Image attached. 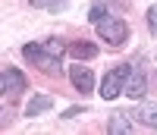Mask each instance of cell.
Masks as SVG:
<instances>
[{
	"instance_id": "cell-1",
	"label": "cell",
	"mask_w": 157,
	"mask_h": 135,
	"mask_svg": "<svg viewBox=\"0 0 157 135\" xmlns=\"http://www.w3.org/2000/svg\"><path fill=\"white\" fill-rule=\"evenodd\" d=\"M22 57L29 60L32 66H38L41 72H50V75H60V57H54L44 44H25L22 47Z\"/></svg>"
},
{
	"instance_id": "cell-2",
	"label": "cell",
	"mask_w": 157,
	"mask_h": 135,
	"mask_svg": "<svg viewBox=\"0 0 157 135\" xmlns=\"http://www.w3.org/2000/svg\"><path fill=\"white\" fill-rule=\"evenodd\" d=\"M129 72H132V66H126V63L116 66V69H110L107 75H104V82H101V98H104V101H113L116 94H123Z\"/></svg>"
},
{
	"instance_id": "cell-3",
	"label": "cell",
	"mask_w": 157,
	"mask_h": 135,
	"mask_svg": "<svg viewBox=\"0 0 157 135\" xmlns=\"http://www.w3.org/2000/svg\"><path fill=\"white\" fill-rule=\"evenodd\" d=\"M98 35H101L107 44L120 47L126 38H129V25H126L120 16H107V19H101V22H98Z\"/></svg>"
},
{
	"instance_id": "cell-4",
	"label": "cell",
	"mask_w": 157,
	"mask_h": 135,
	"mask_svg": "<svg viewBox=\"0 0 157 135\" xmlns=\"http://www.w3.org/2000/svg\"><path fill=\"white\" fill-rule=\"evenodd\" d=\"M148 91V79H145V69L141 66H132V72H129V79H126V88H123V94L126 98H141V94Z\"/></svg>"
},
{
	"instance_id": "cell-5",
	"label": "cell",
	"mask_w": 157,
	"mask_h": 135,
	"mask_svg": "<svg viewBox=\"0 0 157 135\" xmlns=\"http://www.w3.org/2000/svg\"><path fill=\"white\" fill-rule=\"evenodd\" d=\"M0 82H3V91H6V94H19V91L29 88V79H25L16 66H6L3 75H0Z\"/></svg>"
},
{
	"instance_id": "cell-6",
	"label": "cell",
	"mask_w": 157,
	"mask_h": 135,
	"mask_svg": "<svg viewBox=\"0 0 157 135\" xmlns=\"http://www.w3.org/2000/svg\"><path fill=\"white\" fill-rule=\"evenodd\" d=\"M69 79H72V85L82 91V94L94 91V72H91L88 66H72V69H69Z\"/></svg>"
},
{
	"instance_id": "cell-7",
	"label": "cell",
	"mask_w": 157,
	"mask_h": 135,
	"mask_svg": "<svg viewBox=\"0 0 157 135\" xmlns=\"http://www.w3.org/2000/svg\"><path fill=\"white\" fill-rule=\"evenodd\" d=\"M132 116L138 119L141 126H148V129H157V104H141V107H138V110H135Z\"/></svg>"
},
{
	"instance_id": "cell-8",
	"label": "cell",
	"mask_w": 157,
	"mask_h": 135,
	"mask_svg": "<svg viewBox=\"0 0 157 135\" xmlns=\"http://www.w3.org/2000/svg\"><path fill=\"white\" fill-rule=\"evenodd\" d=\"M54 107V98L50 94H35V98L29 101V107H25V116H38V113H44Z\"/></svg>"
},
{
	"instance_id": "cell-9",
	"label": "cell",
	"mask_w": 157,
	"mask_h": 135,
	"mask_svg": "<svg viewBox=\"0 0 157 135\" xmlns=\"http://www.w3.org/2000/svg\"><path fill=\"white\" fill-rule=\"evenodd\" d=\"M69 53H72V60H91V57H98V44L75 41V44H69Z\"/></svg>"
},
{
	"instance_id": "cell-10",
	"label": "cell",
	"mask_w": 157,
	"mask_h": 135,
	"mask_svg": "<svg viewBox=\"0 0 157 135\" xmlns=\"http://www.w3.org/2000/svg\"><path fill=\"white\" fill-rule=\"evenodd\" d=\"M107 132H113V135H129V132H132V119H129L126 113H113L110 123H107Z\"/></svg>"
},
{
	"instance_id": "cell-11",
	"label": "cell",
	"mask_w": 157,
	"mask_h": 135,
	"mask_svg": "<svg viewBox=\"0 0 157 135\" xmlns=\"http://www.w3.org/2000/svg\"><path fill=\"white\" fill-rule=\"evenodd\" d=\"M88 19L94 22V25H98L101 19H107V3H104V0H98V3L91 6V13H88Z\"/></svg>"
},
{
	"instance_id": "cell-12",
	"label": "cell",
	"mask_w": 157,
	"mask_h": 135,
	"mask_svg": "<svg viewBox=\"0 0 157 135\" xmlns=\"http://www.w3.org/2000/svg\"><path fill=\"white\" fill-rule=\"evenodd\" d=\"M50 53H54V57H63V53H66V44H63V41H57V38H47V41H41Z\"/></svg>"
},
{
	"instance_id": "cell-13",
	"label": "cell",
	"mask_w": 157,
	"mask_h": 135,
	"mask_svg": "<svg viewBox=\"0 0 157 135\" xmlns=\"http://www.w3.org/2000/svg\"><path fill=\"white\" fill-rule=\"evenodd\" d=\"M148 29H151V32H157V6H151V10H148Z\"/></svg>"
},
{
	"instance_id": "cell-14",
	"label": "cell",
	"mask_w": 157,
	"mask_h": 135,
	"mask_svg": "<svg viewBox=\"0 0 157 135\" xmlns=\"http://www.w3.org/2000/svg\"><path fill=\"white\" fill-rule=\"evenodd\" d=\"M69 6V0H50V13H63Z\"/></svg>"
},
{
	"instance_id": "cell-15",
	"label": "cell",
	"mask_w": 157,
	"mask_h": 135,
	"mask_svg": "<svg viewBox=\"0 0 157 135\" xmlns=\"http://www.w3.org/2000/svg\"><path fill=\"white\" fill-rule=\"evenodd\" d=\"M78 113H82V107H69V110L63 113V119H72V116H78Z\"/></svg>"
},
{
	"instance_id": "cell-16",
	"label": "cell",
	"mask_w": 157,
	"mask_h": 135,
	"mask_svg": "<svg viewBox=\"0 0 157 135\" xmlns=\"http://www.w3.org/2000/svg\"><path fill=\"white\" fill-rule=\"evenodd\" d=\"M32 6H50V0H29Z\"/></svg>"
},
{
	"instance_id": "cell-17",
	"label": "cell",
	"mask_w": 157,
	"mask_h": 135,
	"mask_svg": "<svg viewBox=\"0 0 157 135\" xmlns=\"http://www.w3.org/2000/svg\"><path fill=\"white\" fill-rule=\"evenodd\" d=\"M154 82H157V75H154Z\"/></svg>"
}]
</instances>
